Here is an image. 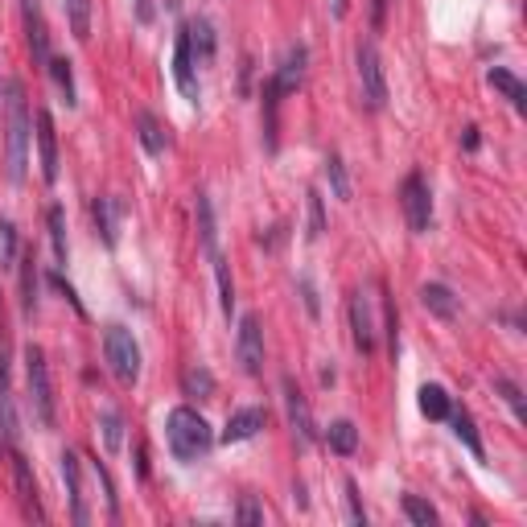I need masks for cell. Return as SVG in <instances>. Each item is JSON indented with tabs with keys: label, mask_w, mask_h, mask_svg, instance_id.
<instances>
[{
	"label": "cell",
	"mask_w": 527,
	"mask_h": 527,
	"mask_svg": "<svg viewBox=\"0 0 527 527\" xmlns=\"http://www.w3.org/2000/svg\"><path fill=\"white\" fill-rule=\"evenodd\" d=\"M21 21H25V38H29V50H33V62L38 66H50V25H46V13H42V0H21Z\"/></svg>",
	"instance_id": "obj_8"
},
{
	"label": "cell",
	"mask_w": 527,
	"mask_h": 527,
	"mask_svg": "<svg viewBox=\"0 0 527 527\" xmlns=\"http://www.w3.org/2000/svg\"><path fill=\"white\" fill-rule=\"evenodd\" d=\"M62 482H66V499H70V519H75V523H91L87 495H83V470H79V458L70 449L62 453Z\"/></svg>",
	"instance_id": "obj_13"
},
{
	"label": "cell",
	"mask_w": 527,
	"mask_h": 527,
	"mask_svg": "<svg viewBox=\"0 0 527 527\" xmlns=\"http://www.w3.org/2000/svg\"><path fill=\"white\" fill-rule=\"evenodd\" d=\"M120 429H124V420H120V412H103V445H108L112 453L120 449Z\"/></svg>",
	"instance_id": "obj_36"
},
{
	"label": "cell",
	"mask_w": 527,
	"mask_h": 527,
	"mask_svg": "<svg viewBox=\"0 0 527 527\" xmlns=\"http://www.w3.org/2000/svg\"><path fill=\"white\" fill-rule=\"evenodd\" d=\"M449 420H453V437H458V441L474 453V458L482 462V458H486V449H482V437H478V429H474V416L462 408V412H449Z\"/></svg>",
	"instance_id": "obj_24"
},
{
	"label": "cell",
	"mask_w": 527,
	"mask_h": 527,
	"mask_svg": "<svg viewBox=\"0 0 527 527\" xmlns=\"http://www.w3.org/2000/svg\"><path fill=\"white\" fill-rule=\"evenodd\" d=\"M29 136H33V112L25 103V87L17 79L5 83V173L21 186L29 169Z\"/></svg>",
	"instance_id": "obj_1"
},
{
	"label": "cell",
	"mask_w": 527,
	"mask_h": 527,
	"mask_svg": "<svg viewBox=\"0 0 527 527\" xmlns=\"http://www.w3.org/2000/svg\"><path fill=\"white\" fill-rule=\"evenodd\" d=\"M186 38H190V50H194V66H210L215 62V25H210L206 17H194L186 25Z\"/></svg>",
	"instance_id": "obj_19"
},
{
	"label": "cell",
	"mask_w": 527,
	"mask_h": 527,
	"mask_svg": "<svg viewBox=\"0 0 527 527\" xmlns=\"http://www.w3.org/2000/svg\"><path fill=\"white\" fill-rule=\"evenodd\" d=\"M0 437L13 449L17 445V408H13V388H9V355L5 338H0Z\"/></svg>",
	"instance_id": "obj_16"
},
{
	"label": "cell",
	"mask_w": 527,
	"mask_h": 527,
	"mask_svg": "<svg viewBox=\"0 0 527 527\" xmlns=\"http://www.w3.org/2000/svg\"><path fill=\"white\" fill-rule=\"evenodd\" d=\"M194 215H198V239H202V248H206V256H210V252L219 248V239H215V210H210V198H206V194H198Z\"/></svg>",
	"instance_id": "obj_29"
},
{
	"label": "cell",
	"mask_w": 527,
	"mask_h": 527,
	"mask_svg": "<svg viewBox=\"0 0 527 527\" xmlns=\"http://www.w3.org/2000/svg\"><path fill=\"white\" fill-rule=\"evenodd\" d=\"M268 425V412L264 408H239L227 416V429H223V445H239V441H252L260 429Z\"/></svg>",
	"instance_id": "obj_17"
},
{
	"label": "cell",
	"mask_w": 527,
	"mask_h": 527,
	"mask_svg": "<svg viewBox=\"0 0 527 527\" xmlns=\"http://www.w3.org/2000/svg\"><path fill=\"white\" fill-rule=\"evenodd\" d=\"M91 215H95V227H99L103 243H108V248H116V243H120V215H124V202H120V198H95Z\"/></svg>",
	"instance_id": "obj_18"
},
{
	"label": "cell",
	"mask_w": 527,
	"mask_h": 527,
	"mask_svg": "<svg viewBox=\"0 0 527 527\" xmlns=\"http://www.w3.org/2000/svg\"><path fill=\"white\" fill-rule=\"evenodd\" d=\"M495 388H499V396L511 404V412H515V420H527V408H523V396H519V388L511 379H495Z\"/></svg>",
	"instance_id": "obj_37"
},
{
	"label": "cell",
	"mask_w": 527,
	"mask_h": 527,
	"mask_svg": "<svg viewBox=\"0 0 527 527\" xmlns=\"http://www.w3.org/2000/svg\"><path fill=\"white\" fill-rule=\"evenodd\" d=\"M215 388H219L215 375H210L206 367H198V363L182 375V392H186L190 400H210V396H215Z\"/></svg>",
	"instance_id": "obj_27"
},
{
	"label": "cell",
	"mask_w": 527,
	"mask_h": 527,
	"mask_svg": "<svg viewBox=\"0 0 527 527\" xmlns=\"http://www.w3.org/2000/svg\"><path fill=\"white\" fill-rule=\"evenodd\" d=\"M346 486V511H350V523H367V511H363V503H359V486H355V478H346L342 482Z\"/></svg>",
	"instance_id": "obj_38"
},
{
	"label": "cell",
	"mask_w": 527,
	"mask_h": 527,
	"mask_svg": "<svg viewBox=\"0 0 527 527\" xmlns=\"http://www.w3.org/2000/svg\"><path fill=\"white\" fill-rule=\"evenodd\" d=\"M305 66H309V50L297 42V46L285 50V58H280V66H276V75L268 79V87H272L276 95H293V91L305 83Z\"/></svg>",
	"instance_id": "obj_9"
},
{
	"label": "cell",
	"mask_w": 527,
	"mask_h": 527,
	"mask_svg": "<svg viewBox=\"0 0 527 527\" xmlns=\"http://www.w3.org/2000/svg\"><path fill=\"white\" fill-rule=\"evenodd\" d=\"M66 9V21H70V33H75L79 42L91 38V0H62Z\"/></svg>",
	"instance_id": "obj_30"
},
{
	"label": "cell",
	"mask_w": 527,
	"mask_h": 527,
	"mask_svg": "<svg viewBox=\"0 0 527 527\" xmlns=\"http://www.w3.org/2000/svg\"><path fill=\"white\" fill-rule=\"evenodd\" d=\"M280 392H285V412H289V425H293L297 441L301 445H313V441H318V429H313V412H309L305 396L297 392V383L285 379V383H280Z\"/></svg>",
	"instance_id": "obj_10"
},
{
	"label": "cell",
	"mask_w": 527,
	"mask_h": 527,
	"mask_svg": "<svg viewBox=\"0 0 527 527\" xmlns=\"http://www.w3.org/2000/svg\"><path fill=\"white\" fill-rule=\"evenodd\" d=\"M50 243H54L58 268H66V215H62V206H50Z\"/></svg>",
	"instance_id": "obj_33"
},
{
	"label": "cell",
	"mask_w": 527,
	"mask_h": 527,
	"mask_svg": "<svg viewBox=\"0 0 527 527\" xmlns=\"http://www.w3.org/2000/svg\"><path fill=\"white\" fill-rule=\"evenodd\" d=\"M21 309H25V318H33V309H38V260L21 256Z\"/></svg>",
	"instance_id": "obj_23"
},
{
	"label": "cell",
	"mask_w": 527,
	"mask_h": 527,
	"mask_svg": "<svg viewBox=\"0 0 527 527\" xmlns=\"http://www.w3.org/2000/svg\"><path fill=\"white\" fill-rule=\"evenodd\" d=\"M326 182H330L334 198L350 202V182H346V169H342V157H338V153H330V157H326Z\"/></svg>",
	"instance_id": "obj_34"
},
{
	"label": "cell",
	"mask_w": 527,
	"mask_h": 527,
	"mask_svg": "<svg viewBox=\"0 0 527 527\" xmlns=\"http://www.w3.org/2000/svg\"><path fill=\"white\" fill-rule=\"evenodd\" d=\"M25 383H29V408L38 416V425H54V383H50V363L42 346H25Z\"/></svg>",
	"instance_id": "obj_3"
},
{
	"label": "cell",
	"mask_w": 527,
	"mask_h": 527,
	"mask_svg": "<svg viewBox=\"0 0 527 527\" xmlns=\"http://www.w3.org/2000/svg\"><path fill=\"white\" fill-rule=\"evenodd\" d=\"M165 441L178 462H198L215 445V429L206 425V416L198 408H173L165 420Z\"/></svg>",
	"instance_id": "obj_2"
},
{
	"label": "cell",
	"mask_w": 527,
	"mask_h": 527,
	"mask_svg": "<svg viewBox=\"0 0 527 527\" xmlns=\"http://www.w3.org/2000/svg\"><path fill=\"white\" fill-rule=\"evenodd\" d=\"M383 9H388V0H371V21L383 25Z\"/></svg>",
	"instance_id": "obj_41"
},
{
	"label": "cell",
	"mask_w": 527,
	"mask_h": 527,
	"mask_svg": "<svg viewBox=\"0 0 527 527\" xmlns=\"http://www.w3.org/2000/svg\"><path fill=\"white\" fill-rule=\"evenodd\" d=\"M420 305H425L429 313H437L441 322L458 318V297H453V289H445V285H425L420 289Z\"/></svg>",
	"instance_id": "obj_22"
},
{
	"label": "cell",
	"mask_w": 527,
	"mask_h": 527,
	"mask_svg": "<svg viewBox=\"0 0 527 527\" xmlns=\"http://www.w3.org/2000/svg\"><path fill=\"white\" fill-rule=\"evenodd\" d=\"M350 330H355V346L363 350V355H371L379 330H375V313H371V297L367 293L350 297Z\"/></svg>",
	"instance_id": "obj_15"
},
{
	"label": "cell",
	"mask_w": 527,
	"mask_h": 527,
	"mask_svg": "<svg viewBox=\"0 0 527 527\" xmlns=\"http://www.w3.org/2000/svg\"><path fill=\"white\" fill-rule=\"evenodd\" d=\"M210 264H215V280H219V301H223V313L231 318V309H235V280H231V264L227 256L215 248L210 252Z\"/></svg>",
	"instance_id": "obj_28"
},
{
	"label": "cell",
	"mask_w": 527,
	"mask_h": 527,
	"mask_svg": "<svg viewBox=\"0 0 527 527\" xmlns=\"http://www.w3.org/2000/svg\"><path fill=\"white\" fill-rule=\"evenodd\" d=\"M420 412H425L429 420H449V412H453L449 392L437 388V383H425V388H420Z\"/></svg>",
	"instance_id": "obj_26"
},
{
	"label": "cell",
	"mask_w": 527,
	"mask_h": 527,
	"mask_svg": "<svg viewBox=\"0 0 527 527\" xmlns=\"http://www.w3.org/2000/svg\"><path fill=\"white\" fill-rule=\"evenodd\" d=\"M235 519H239V523H264V511L256 507V499H252V495H243V503H239Z\"/></svg>",
	"instance_id": "obj_40"
},
{
	"label": "cell",
	"mask_w": 527,
	"mask_h": 527,
	"mask_svg": "<svg viewBox=\"0 0 527 527\" xmlns=\"http://www.w3.org/2000/svg\"><path fill=\"white\" fill-rule=\"evenodd\" d=\"M486 79H490V87H495V91H499V95H503V99L511 103V108L519 112V116L527 112V87H523V83H519V79L511 75L507 66H495V70H490Z\"/></svg>",
	"instance_id": "obj_20"
},
{
	"label": "cell",
	"mask_w": 527,
	"mask_h": 527,
	"mask_svg": "<svg viewBox=\"0 0 527 527\" xmlns=\"http://www.w3.org/2000/svg\"><path fill=\"white\" fill-rule=\"evenodd\" d=\"M103 355H108V367L120 383H132L140 379V346L132 338V330L124 326H108V334H103Z\"/></svg>",
	"instance_id": "obj_4"
},
{
	"label": "cell",
	"mask_w": 527,
	"mask_h": 527,
	"mask_svg": "<svg viewBox=\"0 0 527 527\" xmlns=\"http://www.w3.org/2000/svg\"><path fill=\"white\" fill-rule=\"evenodd\" d=\"M46 70H50V79L58 83V91H62V99H66V108H75L79 99H75V75H70V62H66V58H50Z\"/></svg>",
	"instance_id": "obj_31"
},
{
	"label": "cell",
	"mask_w": 527,
	"mask_h": 527,
	"mask_svg": "<svg viewBox=\"0 0 527 527\" xmlns=\"http://www.w3.org/2000/svg\"><path fill=\"white\" fill-rule=\"evenodd\" d=\"M355 62H359V87H363V103L371 112H379L388 103V79H383V62H379V50L371 42H359L355 50Z\"/></svg>",
	"instance_id": "obj_5"
},
{
	"label": "cell",
	"mask_w": 527,
	"mask_h": 527,
	"mask_svg": "<svg viewBox=\"0 0 527 527\" xmlns=\"http://www.w3.org/2000/svg\"><path fill=\"white\" fill-rule=\"evenodd\" d=\"M33 136H38V157H42V178L54 186L58 182V132H54V120L50 112H33Z\"/></svg>",
	"instance_id": "obj_11"
},
{
	"label": "cell",
	"mask_w": 527,
	"mask_h": 527,
	"mask_svg": "<svg viewBox=\"0 0 527 527\" xmlns=\"http://www.w3.org/2000/svg\"><path fill=\"white\" fill-rule=\"evenodd\" d=\"M136 132H140V145H145L149 157H161L169 149V136L153 112H136Z\"/></svg>",
	"instance_id": "obj_21"
},
{
	"label": "cell",
	"mask_w": 527,
	"mask_h": 527,
	"mask_svg": "<svg viewBox=\"0 0 527 527\" xmlns=\"http://www.w3.org/2000/svg\"><path fill=\"white\" fill-rule=\"evenodd\" d=\"M404 515H408L412 523H420V527H433V523H437V511H433L425 499H416V495H404Z\"/></svg>",
	"instance_id": "obj_35"
},
{
	"label": "cell",
	"mask_w": 527,
	"mask_h": 527,
	"mask_svg": "<svg viewBox=\"0 0 527 527\" xmlns=\"http://www.w3.org/2000/svg\"><path fill=\"white\" fill-rule=\"evenodd\" d=\"M235 355L243 375H260L264 371V330L256 313H243L239 318V334H235Z\"/></svg>",
	"instance_id": "obj_7"
},
{
	"label": "cell",
	"mask_w": 527,
	"mask_h": 527,
	"mask_svg": "<svg viewBox=\"0 0 527 527\" xmlns=\"http://www.w3.org/2000/svg\"><path fill=\"white\" fill-rule=\"evenodd\" d=\"M326 445L338 453V458H350V453L359 449V429L350 425V420H334V425L326 429Z\"/></svg>",
	"instance_id": "obj_25"
},
{
	"label": "cell",
	"mask_w": 527,
	"mask_h": 527,
	"mask_svg": "<svg viewBox=\"0 0 527 527\" xmlns=\"http://www.w3.org/2000/svg\"><path fill=\"white\" fill-rule=\"evenodd\" d=\"M194 50H190V38H186V29L178 33V46H173V83H178V91L186 99L198 103V75H194Z\"/></svg>",
	"instance_id": "obj_14"
},
{
	"label": "cell",
	"mask_w": 527,
	"mask_h": 527,
	"mask_svg": "<svg viewBox=\"0 0 527 527\" xmlns=\"http://www.w3.org/2000/svg\"><path fill=\"white\" fill-rule=\"evenodd\" d=\"M466 149H478V128H466Z\"/></svg>",
	"instance_id": "obj_42"
},
{
	"label": "cell",
	"mask_w": 527,
	"mask_h": 527,
	"mask_svg": "<svg viewBox=\"0 0 527 527\" xmlns=\"http://www.w3.org/2000/svg\"><path fill=\"white\" fill-rule=\"evenodd\" d=\"M400 206H404V219H408V231L425 235L429 223H433V198H429V186L420 173H408L404 186H400Z\"/></svg>",
	"instance_id": "obj_6"
},
{
	"label": "cell",
	"mask_w": 527,
	"mask_h": 527,
	"mask_svg": "<svg viewBox=\"0 0 527 527\" xmlns=\"http://www.w3.org/2000/svg\"><path fill=\"white\" fill-rule=\"evenodd\" d=\"M21 260V243H17V227L9 219H0V268H17Z\"/></svg>",
	"instance_id": "obj_32"
},
{
	"label": "cell",
	"mask_w": 527,
	"mask_h": 527,
	"mask_svg": "<svg viewBox=\"0 0 527 527\" xmlns=\"http://www.w3.org/2000/svg\"><path fill=\"white\" fill-rule=\"evenodd\" d=\"M13 486H17V499H21V511L29 515V519H46V507H42V499H38V482H33V474H29V462L17 453V445H13Z\"/></svg>",
	"instance_id": "obj_12"
},
{
	"label": "cell",
	"mask_w": 527,
	"mask_h": 527,
	"mask_svg": "<svg viewBox=\"0 0 527 527\" xmlns=\"http://www.w3.org/2000/svg\"><path fill=\"white\" fill-rule=\"evenodd\" d=\"M322 227H326V219H322V198L309 194V239H318Z\"/></svg>",
	"instance_id": "obj_39"
}]
</instances>
